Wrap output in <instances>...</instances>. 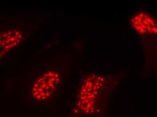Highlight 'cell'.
<instances>
[{
    "instance_id": "cell-1",
    "label": "cell",
    "mask_w": 157,
    "mask_h": 117,
    "mask_svg": "<svg viewBox=\"0 0 157 117\" xmlns=\"http://www.w3.org/2000/svg\"><path fill=\"white\" fill-rule=\"evenodd\" d=\"M60 82L59 74L54 71L43 73L32 83L30 97L35 102H44L52 99Z\"/></svg>"
},
{
    "instance_id": "cell-2",
    "label": "cell",
    "mask_w": 157,
    "mask_h": 117,
    "mask_svg": "<svg viewBox=\"0 0 157 117\" xmlns=\"http://www.w3.org/2000/svg\"><path fill=\"white\" fill-rule=\"evenodd\" d=\"M134 29L142 35L157 34L156 23L153 17L144 12L136 14L132 19Z\"/></svg>"
},
{
    "instance_id": "cell-3",
    "label": "cell",
    "mask_w": 157,
    "mask_h": 117,
    "mask_svg": "<svg viewBox=\"0 0 157 117\" xmlns=\"http://www.w3.org/2000/svg\"><path fill=\"white\" fill-rule=\"evenodd\" d=\"M2 41L0 39V57L6 52L16 49L23 42V33L20 29H12L0 34Z\"/></svg>"
}]
</instances>
